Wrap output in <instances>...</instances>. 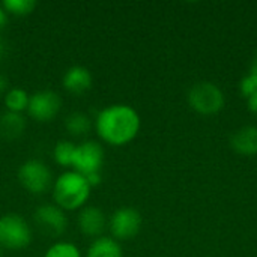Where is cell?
<instances>
[{
	"label": "cell",
	"instance_id": "1",
	"mask_svg": "<svg viewBox=\"0 0 257 257\" xmlns=\"http://www.w3.org/2000/svg\"><path fill=\"white\" fill-rule=\"evenodd\" d=\"M142 126L139 111L128 104H111L104 107L96 119L95 130L99 139L110 146H125L131 143Z\"/></svg>",
	"mask_w": 257,
	"mask_h": 257
},
{
	"label": "cell",
	"instance_id": "2",
	"mask_svg": "<svg viewBox=\"0 0 257 257\" xmlns=\"http://www.w3.org/2000/svg\"><path fill=\"white\" fill-rule=\"evenodd\" d=\"M92 187L86 178L75 170H66L53 181L54 203L63 211H77L86 206Z\"/></svg>",
	"mask_w": 257,
	"mask_h": 257
},
{
	"label": "cell",
	"instance_id": "3",
	"mask_svg": "<svg viewBox=\"0 0 257 257\" xmlns=\"http://www.w3.org/2000/svg\"><path fill=\"white\" fill-rule=\"evenodd\" d=\"M190 107L203 116H212L224 108V92L212 81H199L191 86L187 95Z\"/></svg>",
	"mask_w": 257,
	"mask_h": 257
},
{
	"label": "cell",
	"instance_id": "4",
	"mask_svg": "<svg viewBox=\"0 0 257 257\" xmlns=\"http://www.w3.org/2000/svg\"><path fill=\"white\" fill-rule=\"evenodd\" d=\"M32 227L20 214H5L0 217V248L23 250L30 245Z\"/></svg>",
	"mask_w": 257,
	"mask_h": 257
},
{
	"label": "cell",
	"instance_id": "5",
	"mask_svg": "<svg viewBox=\"0 0 257 257\" xmlns=\"http://www.w3.org/2000/svg\"><path fill=\"white\" fill-rule=\"evenodd\" d=\"M18 182L30 194L39 196L53 187V176L48 166L41 160H27L18 169Z\"/></svg>",
	"mask_w": 257,
	"mask_h": 257
},
{
	"label": "cell",
	"instance_id": "6",
	"mask_svg": "<svg viewBox=\"0 0 257 257\" xmlns=\"http://www.w3.org/2000/svg\"><path fill=\"white\" fill-rule=\"evenodd\" d=\"M142 224H143L142 214L131 206H122L116 209L108 220V229L111 238L116 239L117 242L136 238L142 230Z\"/></svg>",
	"mask_w": 257,
	"mask_h": 257
},
{
	"label": "cell",
	"instance_id": "7",
	"mask_svg": "<svg viewBox=\"0 0 257 257\" xmlns=\"http://www.w3.org/2000/svg\"><path fill=\"white\" fill-rule=\"evenodd\" d=\"M105 152L99 142L84 140L75 146V154L72 160V169L83 176L90 173H101L104 166Z\"/></svg>",
	"mask_w": 257,
	"mask_h": 257
},
{
	"label": "cell",
	"instance_id": "8",
	"mask_svg": "<svg viewBox=\"0 0 257 257\" xmlns=\"http://www.w3.org/2000/svg\"><path fill=\"white\" fill-rule=\"evenodd\" d=\"M62 108V98L51 89H42L30 95L27 113L36 122H51Z\"/></svg>",
	"mask_w": 257,
	"mask_h": 257
},
{
	"label": "cell",
	"instance_id": "9",
	"mask_svg": "<svg viewBox=\"0 0 257 257\" xmlns=\"http://www.w3.org/2000/svg\"><path fill=\"white\" fill-rule=\"evenodd\" d=\"M33 220L38 230L50 238H57L65 233L68 227V217L56 203H44L33 212Z\"/></svg>",
	"mask_w": 257,
	"mask_h": 257
},
{
	"label": "cell",
	"instance_id": "10",
	"mask_svg": "<svg viewBox=\"0 0 257 257\" xmlns=\"http://www.w3.org/2000/svg\"><path fill=\"white\" fill-rule=\"evenodd\" d=\"M80 232L90 238H99L108 226L107 215L98 206H83L77 217Z\"/></svg>",
	"mask_w": 257,
	"mask_h": 257
},
{
	"label": "cell",
	"instance_id": "11",
	"mask_svg": "<svg viewBox=\"0 0 257 257\" xmlns=\"http://www.w3.org/2000/svg\"><path fill=\"white\" fill-rule=\"evenodd\" d=\"M62 84H63L66 92L78 96V95L86 93L92 87L93 75H92V72L86 66L74 65V66L68 68L66 72L63 74Z\"/></svg>",
	"mask_w": 257,
	"mask_h": 257
},
{
	"label": "cell",
	"instance_id": "12",
	"mask_svg": "<svg viewBox=\"0 0 257 257\" xmlns=\"http://www.w3.org/2000/svg\"><path fill=\"white\" fill-rule=\"evenodd\" d=\"M230 146L232 149L244 157H254L257 155V126L256 125H245L236 130L230 136Z\"/></svg>",
	"mask_w": 257,
	"mask_h": 257
},
{
	"label": "cell",
	"instance_id": "13",
	"mask_svg": "<svg viewBox=\"0 0 257 257\" xmlns=\"http://www.w3.org/2000/svg\"><path fill=\"white\" fill-rule=\"evenodd\" d=\"M26 131V117L20 113L5 111L0 116V137L5 140H15Z\"/></svg>",
	"mask_w": 257,
	"mask_h": 257
},
{
	"label": "cell",
	"instance_id": "14",
	"mask_svg": "<svg viewBox=\"0 0 257 257\" xmlns=\"http://www.w3.org/2000/svg\"><path fill=\"white\" fill-rule=\"evenodd\" d=\"M86 257H123L120 242L111 236H99L89 245Z\"/></svg>",
	"mask_w": 257,
	"mask_h": 257
},
{
	"label": "cell",
	"instance_id": "15",
	"mask_svg": "<svg viewBox=\"0 0 257 257\" xmlns=\"http://www.w3.org/2000/svg\"><path fill=\"white\" fill-rule=\"evenodd\" d=\"M3 98H5L6 111L20 113V114H23L24 111H27L30 95L24 89H21V87H12V89L6 90V93H5Z\"/></svg>",
	"mask_w": 257,
	"mask_h": 257
},
{
	"label": "cell",
	"instance_id": "16",
	"mask_svg": "<svg viewBox=\"0 0 257 257\" xmlns=\"http://www.w3.org/2000/svg\"><path fill=\"white\" fill-rule=\"evenodd\" d=\"M65 128L71 136H84L92 130V119L89 114L83 111H74L66 116L65 119Z\"/></svg>",
	"mask_w": 257,
	"mask_h": 257
},
{
	"label": "cell",
	"instance_id": "17",
	"mask_svg": "<svg viewBox=\"0 0 257 257\" xmlns=\"http://www.w3.org/2000/svg\"><path fill=\"white\" fill-rule=\"evenodd\" d=\"M75 143L71 140H59L53 149V158L56 164L62 167H72V160L75 154Z\"/></svg>",
	"mask_w": 257,
	"mask_h": 257
},
{
	"label": "cell",
	"instance_id": "18",
	"mask_svg": "<svg viewBox=\"0 0 257 257\" xmlns=\"http://www.w3.org/2000/svg\"><path fill=\"white\" fill-rule=\"evenodd\" d=\"M2 6L11 15L26 17L35 11L36 2L35 0H5V2H2Z\"/></svg>",
	"mask_w": 257,
	"mask_h": 257
},
{
	"label": "cell",
	"instance_id": "19",
	"mask_svg": "<svg viewBox=\"0 0 257 257\" xmlns=\"http://www.w3.org/2000/svg\"><path fill=\"white\" fill-rule=\"evenodd\" d=\"M44 257H83L80 248L72 244V242H66V241H59L54 242L51 247H48V250L45 251Z\"/></svg>",
	"mask_w": 257,
	"mask_h": 257
},
{
	"label": "cell",
	"instance_id": "20",
	"mask_svg": "<svg viewBox=\"0 0 257 257\" xmlns=\"http://www.w3.org/2000/svg\"><path fill=\"white\" fill-rule=\"evenodd\" d=\"M239 92L245 99L250 98L251 95H254L257 92V75L251 74V72L244 75L239 83Z\"/></svg>",
	"mask_w": 257,
	"mask_h": 257
},
{
	"label": "cell",
	"instance_id": "21",
	"mask_svg": "<svg viewBox=\"0 0 257 257\" xmlns=\"http://www.w3.org/2000/svg\"><path fill=\"white\" fill-rule=\"evenodd\" d=\"M86 178V181H87V184L93 188V187H96V185H99L101 184V181H102V176H101V173H90V175H87V176H84Z\"/></svg>",
	"mask_w": 257,
	"mask_h": 257
},
{
	"label": "cell",
	"instance_id": "22",
	"mask_svg": "<svg viewBox=\"0 0 257 257\" xmlns=\"http://www.w3.org/2000/svg\"><path fill=\"white\" fill-rule=\"evenodd\" d=\"M247 107H248L250 113L257 116V92L254 95H251L250 98H247Z\"/></svg>",
	"mask_w": 257,
	"mask_h": 257
},
{
	"label": "cell",
	"instance_id": "23",
	"mask_svg": "<svg viewBox=\"0 0 257 257\" xmlns=\"http://www.w3.org/2000/svg\"><path fill=\"white\" fill-rule=\"evenodd\" d=\"M8 23V12L3 9V6L0 5V29L5 27V24Z\"/></svg>",
	"mask_w": 257,
	"mask_h": 257
},
{
	"label": "cell",
	"instance_id": "24",
	"mask_svg": "<svg viewBox=\"0 0 257 257\" xmlns=\"http://www.w3.org/2000/svg\"><path fill=\"white\" fill-rule=\"evenodd\" d=\"M8 89V80L3 74H0V95H5Z\"/></svg>",
	"mask_w": 257,
	"mask_h": 257
},
{
	"label": "cell",
	"instance_id": "25",
	"mask_svg": "<svg viewBox=\"0 0 257 257\" xmlns=\"http://www.w3.org/2000/svg\"><path fill=\"white\" fill-rule=\"evenodd\" d=\"M250 72H251V74H254V75H257V51H256V54H254V57H253V63H251Z\"/></svg>",
	"mask_w": 257,
	"mask_h": 257
},
{
	"label": "cell",
	"instance_id": "26",
	"mask_svg": "<svg viewBox=\"0 0 257 257\" xmlns=\"http://www.w3.org/2000/svg\"><path fill=\"white\" fill-rule=\"evenodd\" d=\"M3 56H5V44H3V41L0 39V60L3 59Z\"/></svg>",
	"mask_w": 257,
	"mask_h": 257
},
{
	"label": "cell",
	"instance_id": "27",
	"mask_svg": "<svg viewBox=\"0 0 257 257\" xmlns=\"http://www.w3.org/2000/svg\"><path fill=\"white\" fill-rule=\"evenodd\" d=\"M0 257H5L3 256V250H2V248H0Z\"/></svg>",
	"mask_w": 257,
	"mask_h": 257
}]
</instances>
